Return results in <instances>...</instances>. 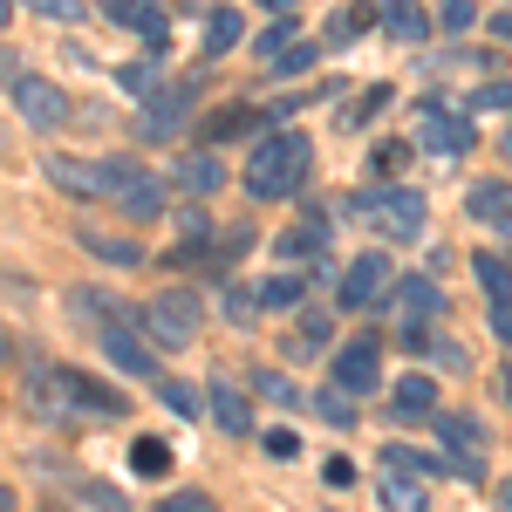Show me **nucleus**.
I'll use <instances>...</instances> for the list:
<instances>
[{"instance_id":"obj_1","label":"nucleus","mask_w":512,"mask_h":512,"mask_svg":"<svg viewBox=\"0 0 512 512\" xmlns=\"http://www.w3.org/2000/svg\"><path fill=\"white\" fill-rule=\"evenodd\" d=\"M308 164H315V144H308L294 123H274V130L253 144V158H246V192L253 198H294L308 185Z\"/></svg>"},{"instance_id":"obj_2","label":"nucleus","mask_w":512,"mask_h":512,"mask_svg":"<svg viewBox=\"0 0 512 512\" xmlns=\"http://www.w3.org/2000/svg\"><path fill=\"white\" fill-rule=\"evenodd\" d=\"M41 178L55 185V192H69V198H110L117 205L137 178H144V164H130V158H76V151H48L41 158Z\"/></svg>"},{"instance_id":"obj_3","label":"nucleus","mask_w":512,"mask_h":512,"mask_svg":"<svg viewBox=\"0 0 512 512\" xmlns=\"http://www.w3.org/2000/svg\"><path fill=\"white\" fill-rule=\"evenodd\" d=\"M198 328H205V301H198L192 287H164L158 301L144 308V335H151L158 349H192Z\"/></svg>"},{"instance_id":"obj_4","label":"nucleus","mask_w":512,"mask_h":512,"mask_svg":"<svg viewBox=\"0 0 512 512\" xmlns=\"http://www.w3.org/2000/svg\"><path fill=\"white\" fill-rule=\"evenodd\" d=\"M96 349H103V362H110V369L137 376V383H158V376H164L158 349H151V342H144L130 321H110V328H96Z\"/></svg>"},{"instance_id":"obj_5","label":"nucleus","mask_w":512,"mask_h":512,"mask_svg":"<svg viewBox=\"0 0 512 512\" xmlns=\"http://www.w3.org/2000/svg\"><path fill=\"white\" fill-rule=\"evenodd\" d=\"M328 383L342 396H376L383 390V349L362 335V342H349V349H335V362H328Z\"/></svg>"},{"instance_id":"obj_6","label":"nucleus","mask_w":512,"mask_h":512,"mask_svg":"<svg viewBox=\"0 0 512 512\" xmlns=\"http://www.w3.org/2000/svg\"><path fill=\"white\" fill-rule=\"evenodd\" d=\"M431 431H437V451L451 458V472L458 478H485V465H478V417H465V410H437Z\"/></svg>"},{"instance_id":"obj_7","label":"nucleus","mask_w":512,"mask_h":512,"mask_svg":"<svg viewBox=\"0 0 512 512\" xmlns=\"http://www.w3.org/2000/svg\"><path fill=\"white\" fill-rule=\"evenodd\" d=\"M417 144L437 151V158H465L472 151V123H465V110H451V103H424L417 110Z\"/></svg>"},{"instance_id":"obj_8","label":"nucleus","mask_w":512,"mask_h":512,"mask_svg":"<svg viewBox=\"0 0 512 512\" xmlns=\"http://www.w3.org/2000/svg\"><path fill=\"white\" fill-rule=\"evenodd\" d=\"M198 96H205V82H198V76H185V82H171V89H158V96L144 103V123H137V130H144V137H178Z\"/></svg>"},{"instance_id":"obj_9","label":"nucleus","mask_w":512,"mask_h":512,"mask_svg":"<svg viewBox=\"0 0 512 512\" xmlns=\"http://www.w3.org/2000/svg\"><path fill=\"white\" fill-rule=\"evenodd\" d=\"M14 110H21L28 130H55L69 117V96H62V82H48V76H14Z\"/></svg>"},{"instance_id":"obj_10","label":"nucleus","mask_w":512,"mask_h":512,"mask_svg":"<svg viewBox=\"0 0 512 512\" xmlns=\"http://www.w3.org/2000/svg\"><path fill=\"white\" fill-rule=\"evenodd\" d=\"M390 315L403 321V328H424L431 315H444V287H437L431 274H403V280H390Z\"/></svg>"},{"instance_id":"obj_11","label":"nucleus","mask_w":512,"mask_h":512,"mask_svg":"<svg viewBox=\"0 0 512 512\" xmlns=\"http://www.w3.org/2000/svg\"><path fill=\"white\" fill-rule=\"evenodd\" d=\"M48 383H55L62 403H76V410H89V417H123V410H130V396H123V390L96 383V376H82V369H55Z\"/></svg>"},{"instance_id":"obj_12","label":"nucleus","mask_w":512,"mask_h":512,"mask_svg":"<svg viewBox=\"0 0 512 512\" xmlns=\"http://www.w3.org/2000/svg\"><path fill=\"white\" fill-rule=\"evenodd\" d=\"M390 280H396V267H390V253H362L349 274H342V287H335V301L342 308H376L383 294H390Z\"/></svg>"},{"instance_id":"obj_13","label":"nucleus","mask_w":512,"mask_h":512,"mask_svg":"<svg viewBox=\"0 0 512 512\" xmlns=\"http://www.w3.org/2000/svg\"><path fill=\"white\" fill-rule=\"evenodd\" d=\"M103 14L130 28V35H144L151 48L164 55V41H171V21H164V0H103Z\"/></svg>"},{"instance_id":"obj_14","label":"nucleus","mask_w":512,"mask_h":512,"mask_svg":"<svg viewBox=\"0 0 512 512\" xmlns=\"http://www.w3.org/2000/svg\"><path fill=\"white\" fill-rule=\"evenodd\" d=\"M376 212H383V226H390V239H417L424 233V192H410V185H383V198H369Z\"/></svg>"},{"instance_id":"obj_15","label":"nucleus","mask_w":512,"mask_h":512,"mask_svg":"<svg viewBox=\"0 0 512 512\" xmlns=\"http://www.w3.org/2000/svg\"><path fill=\"white\" fill-rule=\"evenodd\" d=\"M205 410L219 417V431H226V437H253V403H246V396H239L233 383H212Z\"/></svg>"},{"instance_id":"obj_16","label":"nucleus","mask_w":512,"mask_h":512,"mask_svg":"<svg viewBox=\"0 0 512 512\" xmlns=\"http://www.w3.org/2000/svg\"><path fill=\"white\" fill-rule=\"evenodd\" d=\"M390 417H403V424L437 417V383H431V376H403V383L390 390Z\"/></svg>"},{"instance_id":"obj_17","label":"nucleus","mask_w":512,"mask_h":512,"mask_svg":"<svg viewBox=\"0 0 512 512\" xmlns=\"http://www.w3.org/2000/svg\"><path fill=\"white\" fill-rule=\"evenodd\" d=\"M383 512H424L431 499H424V485H417V472H403V465H383Z\"/></svg>"},{"instance_id":"obj_18","label":"nucleus","mask_w":512,"mask_h":512,"mask_svg":"<svg viewBox=\"0 0 512 512\" xmlns=\"http://www.w3.org/2000/svg\"><path fill=\"white\" fill-rule=\"evenodd\" d=\"M178 185L192 198H212L219 185H226V164L212 158V151H192V158H178Z\"/></svg>"},{"instance_id":"obj_19","label":"nucleus","mask_w":512,"mask_h":512,"mask_svg":"<svg viewBox=\"0 0 512 512\" xmlns=\"http://www.w3.org/2000/svg\"><path fill=\"white\" fill-rule=\"evenodd\" d=\"M274 253H280V260H321V253H328V219H308V226L280 233Z\"/></svg>"},{"instance_id":"obj_20","label":"nucleus","mask_w":512,"mask_h":512,"mask_svg":"<svg viewBox=\"0 0 512 512\" xmlns=\"http://www.w3.org/2000/svg\"><path fill=\"white\" fill-rule=\"evenodd\" d=\"M383 28H390L396 41H424L431 35V14H424L417 0H383Z\"/></svg>"},{"instance_id":"obj_21","label":"nucleus","mask_w":512,"mask_h":512,"mask_svg":"<svg viewBox=\"0 0 512 512\" xmlns=\"http://www.w3.org/2000/svg\"><path fill=\"white\" fill-rule=\"evenodd\" d=\"M376 21H383V7H342V14L328 21V35H321V48H349V41H355V35H369Z\"/></svg>"},{"instance_id":"obj_22","label":"nucleus","mask_w":512,"mask_h":512,"mask_svg":"<svg viewBox=\"0 0 512 512\" xmlns=\"http://www.w3.org/2000/svg\"><path fill=\"white\" fill-rule=\"evenodd\" d=\"M82 246L96 260H110V267H144V246L137 239H110V233H96V226H82Z\"/></svg>"},{"instance_id":"obj_23","label":"nucleus","mask_w":512,"mask_h":512,"mask_svg":"<svg viewBox=\"0 0 512 512\" xmlns=\"http://www.w3.org/2000/svg\"><path fill=\"white\" fill-rule=\"evenodd\" d=\"M472 274H478V287H485V301H512V260L472 253Z\"/></svg>"},{"instance_id":"obj_24","label":"nucleus","mask_w":512,"mask_h":512,"mask_svg":"<svg viewBox=\"0 0 512 512\" xmlns=\"http://www.w3.org/2000/svg\"><path fill=\"white\" fill-rule=\"evenodd\" d=\"M130 472L137 478H171V444H164V437H137V444H130Z\"/></svg>"},{"instance_id":"obj_25","label":"nucleus","mask_w":512,"mask_h":512,"mask_svg":"<svg viewBox=\"0 0 512 512\" xmlns=\"http://www.w3.org/2000/svg\"><path fill=\"white\" fill-rule=\"evenodd\" d=\"M117 212H123V219H158V212H164V185H158V178H137V185L117 198Z\"/></svg>"},{"instance_id":"obj_26","label":"nucleus","mask_w":512,"mask_h":512,"mask_svg":"<svg viewBox=\"0 0 512 512\" xmlns=\"http://www.w3.org/2000/svg\"><path fill=\"white\" fill-rule=\"evenodd\" d=\"M239 35H246V21H239L233 7L205 14V55H226V48H239Z\"/></svg>"},{"instance_id":"obj_27","label":"nucleus","mask_w":512,"mask_h":512,"mask_svg":"<svg viewBox=\"0 0 512 512\" xmlns=\"http://www.w3.org/2000/svg\"><path fill=\"white\" fill-rule=\"evenodd\" d=\"M294 14H274V21H267V28H260V41H253V55H260V62H274L280 48H294Z\"/></svg>"},{"instance_id":"obj_28","label":"nucleus","mask_w":512,"mask_h":512,"mask_svg":"<svg viewBox=\"0 0 512 512\" xmlns=\"http://www.w3.org/2000/svg\"><path fill=\"white\" fill-rule=\"evenodd\" d=\"M301 287H308L301 274H274L267 287H260V308H267V315H280V308H294V301H301Z\"/></svg>"},{"instance_id":"obj_29","label":"nucleus","mask_w":512,"mask_h":512,"mask_svg":"<svg viewBox=\"0 0 512 512\" xmlns=\"http://www.w3.org/2000/svg\"><path fill=\"white\" fill-rule=\"evenodd\" d=\"M465 205H472V219H485V226H492V219L512 205V185H472V198H465Z\"/></svg>"},{"instance_id":"obj_30","label":"nucleus","mask_w":512,"mask_h":512,"mask_svg":"<svg viewBox=\"0 0 512 512\" xmlns=\"http://www.w3.org/2000/svg\"><path fill=\"white\" fill-rule=\"evenodd\" d=\"M219 301H226V315H233L239 328L260 315V294H253V287H239V280H226V287H219Z\"/></svg>"},{"instance_id":"obj_31","label":"nucleus","mask_w":512,"mask_h":512,"mask_svg":"<svg viewBox=\"0 0 512 512\" xmlns=\"http://www.w3.org/2000/svg\"><path fill=\"white\" fill-rule=\"evenodd\" d=\"M315 55H321L315 41H294V48H280L267 69H274V76H301V69H315Z\"/></svg>"},{"instance_id":"obj_32","label":"nucleus","mask_w":512,"mask_h":512,"mask_svg":"<svg viewBox=\"0 0 512 512\" xmlns=\"http://www.w3.org/2000/svg\"><path fill=\"white\" fill-rule=\"evenodd\" d=\"M369 164H376V178H396V171L410 164V144H403V137H383V144L369 151Z\"/></svg>"},{"instance_id":"obj_33","label":"nucleus","mask_w":512,"mask_h":512,"mask_svg":"<svg viewBox=\"0 0 512 512\" xmlns=\"http://www.w3.org/2000/svg\"><path fill=\"white\" fill-rule=\"evenodd\" d=\"M465 110H512V76H492L485 89H472V103Z\"/></svg>"},{"instance_id":"obj_34","label":"nucleus","mask_w":512,"mask_h":512,"mask_svg":"<svg viewBox=\"0 0 512 512\" xmlns=\"http://www.w3.org/2000/svg\"><path fill=\"white\" fill-rule=\"evenodd\" d=\"M315 410L328 417V424H342V431L355 424V396H342V390H321V396H315Z\"/></svg>"},{"instance_id":"obj_35","label":"nucleus","mask_w":512,"mask_h":512,"mask_svg":"<svg viewBox=\"0 0 512 512\" xmlns=\"http://www.w3.org/2000/svg\"><path fill=\"white\" fill-rule=\"evenodd\" d=\"M472 21H478V0H444L437 7V28H451V35H465Z\"/></svg>"},{"instance_id":"obj_36","label":"nucleus","mask_w":512,"mask_h":512,"mask_svg":"<svg viewBox=\"0 0 512 512\" xmlns=\"http://www.w3.org/2000/svg\"><path fill=\"white\" fill-rule=\"evenodd\" d=\"M158 76H164V55H151V62H130V69H117V82H123V89H137V96H144V89H151Z\"/></svg>"},{"instance_id":"obj_37","label":"nucleus","mask_w":512,"mask_h":512,"mask_svg":"<svg viewBox=\"0 0 512 512\" xmlns=\"http://www.w3.org/2000/svg\"><path fill=\"white\" fill-rule=\"evenodd\" d=\"M376 110H390V82H383V89H362V96H355V110H342V123H369Z\"/></svg>"},{"instance_id":"obj_38","label":"nucleus","mask_w":512,"mask_h":512,"mask_svg":"<svg viewBox=\"0 0 512 512\" xmlns=\"http://www.w3.org/2000/svg\"><path fill=\"white\" fill-rule=\"evenodd\" d=\"M158 396H164V410H178V417H198V396L185 390V383H171V376H158Z\"/></svg>"},{"instance_id":"obj_39","label":"nucleus","mask_w":512,"mask_h":512,"mask_svg":"<svg viewBox=\"0 0 512 512\" xmlns=\"http://www.w3.org/2000/svg\"><path fill=\"white\" fill-rule=\"evenodd\" d=\"M158 512H219V506H212L205 492H164V506H158Z\"/></svg>"},{"instance_id":"obj_40","label":"nucleus","mask_w":512,"mask_h":512,"mask_svg":"<svg viewBox=\"0 0 512 512\" xmlns=\"http://www.w3.org/2000/svg\"><path fill=\"white\" fill-rule=\"evenodd\" d=\"M485 308H492V335L512 349V301H485Z\"/></svg>"},{"instance_id":"obj_41","label":"nucleus","mask_w":512,"mask_h":512,"mask_svg":"<svg viewBox=\"0 0 512 512\" xmlns=\"http://www.w3.org/2000/svg\"><path fill=\"white\" fill-rule=\"evenodd\" d=\"M260 444H267L274 458H294V451H301V437H294V431H267V437H260Z\"/></svg>"},{"instance_id":"obj_42","label":"nucleus","mask_w":512,"mask_h":512,"mask_svg":"<svg viewBox=\"0 0 512 512\" xmlns=\"http://www.w3.org/2000/svg\"><path fill=\"white\" fill-rule=\"evenodd\" d=\"M321 485H355V465L349 458H328V465H321Z\"/></svg>"},{"instance_id":"obj_43","label":"nucleus","mask_w":512,"mask_h":512,"mask_svg":"<svg viewBox=\"0 0 512 512\" xmlns=\"http://www.w3.org/2000/svg\"><path fill=\"white\" fill-rule=\"evenodd\" d=\"M321 335H328V321H321V315H301V349H321Z\"/></svg>"},{"instance_id":"obj_44","label":"nucleus","mask_w":512,"mask_h":512,"mask_svg":"<svg viewBox=\"0 0 512 512\" xmlns=\"http://www.w3.org/2000/svg\"><path fill=\"white\" fill-rule=\"evenodd\" d=\"M260 396H274V403H301L294 383H280V376H260Z\"/></svg>"},{"instance_id":"obj_45","label":"nucleus","mask_w":512,"mask_h":512,"mask_svg":"<svg viewBox=\"0 0 512 512\" xmlns=\"http://www.w3.org/2000/svg\"><path fill=\"white\" fill-rule=\"evenodd\" d=\"M35 7H41V14H48V21H76V14H82L76 0H35Z\"/></svg>"},{"instance_id":"obj_46","label":"nucleus","mask_w":512,"mask_h":512,"mask_svg":"<svg viewBox=\"0 0 512 512\" xmlns=\"http://www.w3.org/2000/svg\"><path fill=\"white\" fill-rule=\"evenodd\" d=\"M492 41H506V48H512V14H492Z\"/></svg>"},{"instance_id":"obj_47","label":"nucleus","mask_w":512,"mask_h":512,"mask_svg":"<svg viewBox=\"0 0 512 512\" xmlns=\"http://www.w3.org/2000/svg\"><path fill=\"white\" fill-rule=\"evenodd\" d=\"M7 362H14V342H7V328H0V369H7Z\"/></svg>"},{"instance_id":"obj_48","label":"nucleus","mask_w":512,"mask_h":512,"mask_svg":"<svg viewBox=\"0 0 512 512\" xmlns=\"http://www.w3.org/2000/svg\"><path fill=\"white\" fill-rule=\"evenodd\" d=\"M492 226H499V233H506V239H512V205H506V212H499V219H492Z\"/></svg>"},{"instance_id":"obj_49","label":"nucleus","mask_w":512,"mask_h":512,"mask_svg":"<svg viewBox=\"0 0 512 512\" xmlns=\"http://www.w3.org/2000/svg\"><path fill=\"white\" fill-rule=\"evenodd\" d=\"M267 14H294V0H267Z\"/></svg>"},{"instance_id":"obj_50","label":"nucleus","mask_w":512,"mask_h":512,"mask_svg":"<svg viewBox=\"0 0 512 512\" xmlns=\"http://www.w3.org/2000/svg\"><path fill=\"white\" fill-rule=\"evenodd\" d=\"M499 506H506V512H512V478H506V485H499Z\"/></svg>"},{"instance_id":"obj_51","label":"nucleus","mask_w":512,"mask_h":512,"mask_svg":"<svg viewBox=\"0 0 512 512\" xmlns=\"http://www.w3.org/2000/svg\"><path fill=\"white\" fill-rule=\"evenodd\" d=\"M0 512H14V492H7V485H0Z\"/></svg>"},{"instance_id":"obj_52","label":"nucleus","mask_w":512,"mask_h":512,"mask_svg":"<svg viewBox=\"0 0 512 512\" xmlns=\"http://www.w3.org/2000/svg\"><path fill=\"white\" fill-rule=\"evenodd\" d=\"M7 14H14V0H0V28H7Z\"/></svg>"},{"instance_id":"obj_53","label":"nucleus","mask_w":512,"mask_h":512,"mask_svg":"<svg viewBox=\"0 0 512 512\" xmlns=\"http://www.w3.org/2000/svg\"><path fill=\"white\" fill-rule=\"evenodd\" d=\"M499 383H506V396H512V369H506V376H499Z\"/></svg>"},{"instance_id":"obj_54","label":"nucleus","mask_w":512,"mask_h":512,"mask_svg":"<svg viewBox=\"0 0 512 512\" xmlns=\"http://www.w3.org/2000/svg\"><path fill=\"white\" fill-rule=\"evenodd\" d=\"M506 151H512V137H506Z\"/></svg>"},{"instance_id":"obj_55","label":"nucleus","mask_w":512,"mask_h":512,"mask_svg":"<svg viewBox=\"0 0 512 512\" xmlns=\"http://www.w3.org/2000/svg\"><path fill=\"white\" fill-rule=\"evenodd\" d=\"M48 512H62V506H48Z\"/></svg>"}]
</instances>
